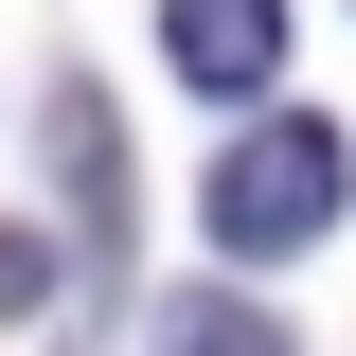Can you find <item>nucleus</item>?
I'll return each instance as SVG.
<instances>
[{
	"instance_id": "obj_1",
	"label": "nucleus",
	"mask_w": 356,
	"mask_h": 356,
	"mask_svg": "<svg viewBox=\"0 0 356 356\" xmlns=\"http://www.w3.org/2000/svg\"><path fill=\"white\" fill-rule=\"evenodd\" d=\"M196 214H214V250H303V232L356 214V143L339 125H250L214 178H196Z\"/></svg>"
},
{
	"instance_id": "obj_2",
	"label": "nucleus",
	"mask_w": 356,
	"mask_h": 356,
	"mask_svg": "<svg viewBox=\"0 0 356 356\" xmlns=\"http://www.w3.org/2000/svg\"><path fill=\"white\" fill-rule=\"evenodd\" d=\"M161 54H178V89L250 107V89L285 72V0H178V18H161Z\"/></svg>"
},
{
	"instance_id": "obj_3",
	"label": "nucleus",
	"mask_w": 356,
	"mask_h": 356,
	"mask_svg": "<svg viewBox=\"0 0 356 356\" xmlns=\"http://www.w3.org/2000/svg\"><path fill=\"white\" fill-rule=\"evenodd\" d=\"M161 356H285V321L232 303V285H178V303H161Z\"/></svg>"
},
{
	"instance_id": "obj_4",
	"label": "nucleus",
	"mask_w": 356,
	"mask_h": 356,
	"mask_svg": "<svg viewBox=\"0 0 356 356\" xmlns=\"http://www.w3.org/2000/svg\"><path fill=\"white\" fill-rule=\"evenodd\" d=\"M54 161H72V214L89 232L125 214V161H107V107H89V89H54Z\"/></svg>"
},
{
	"instance_id": "obj_5",
	"label": "nucleus",
	"mask_w": 356,
	"mask_h": 356,
	"mask_svg": "<svg viewBox=\"0 0 356 356\" xmlns=\"http://www.w3.org/2000/svg\"><path fill=\"white\" fill-rule=\"evenodd\" d=\"M54 285H72V267H54V232H0V321H36Z\"/></svg>"
}]
</instances>
